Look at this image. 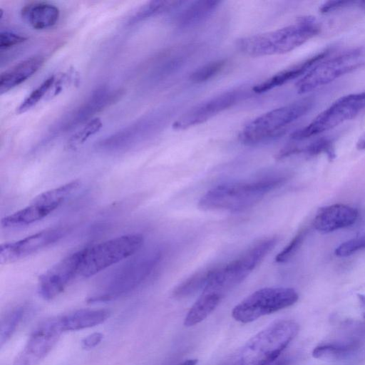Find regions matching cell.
Masks as SVG:
<instances>
[{"label":"cell","mask_w":365,"mask_h":365,"mask_svg":"<svg viewBox=\"0 0 365 365\" xmlns=\"http://www.w3.org/2000/svg\"><path fill=\"white\" fill-rule=\"evenodd\" d=\"M326 58L298 81L296 83L298 93L312 91L360 67L364 63V51L361 48H353Z\"/></svg>","instance_id":"9c48e42d"},{"label":"cell","mask_w":365,"mask_h":365,"mask_svg":"<svg viewBox=\"0 0 365 365\" xmlns=\"http://www.w3.org/2000/svg\"><path fill=\"white\" fill-rule=\"evenodd\" d=\"M359 349V343L330 342L317 346L312 351L315 359L326 361H339L351 356Z\"/></svg>","instance_id":"603a6c76"},{"label":"cell","mask_w":365,"mask_h":365,"mask_svg":"<svg viewBox=\"0 0 365 365\" xmlns=\"http://www.w3.org/2000/svg\"><path fill=\"white\" fill-rule=\"evenodd\" d=\"M103 123L100 118H93L87 122L76 131L68 140V148L74 149L82 145L91 136L95 135L101 128Z\"/></svg>","instance_id":"83f0119b"},{"label":"cell","mask_w":365,"mask_h":365,"mask_svg":"<svg viewBox=\"0 0 365 365\" xmlns=\"http://www.w3.org/2000/svg\"><path fill=\"white\" fill-rule=\"evenodd\" d=\"M364 108L365 92L342 96L307 125L294 132L291 138L295 140H302L317 135L354 118Z\"/></svg>","instance_id":"30bf717a"},{"label":"cell","mask_w":365,"mask_h":365,"mask_svg":"<svg viewBox=\"0 0 365 365\" xmlns=\"http://www.w3.org/2000/svg\"><path fill=\"white\" fill-rule=\"evenodd\" d=\"M298 331L294 321L272 323L247 341L241 353V365H259L277 359Z\"/></svg>","instance_id":"8992f818"},{"label":"cell","mask_w":365,"mask_h":365,"mask_svg":"<svg viewBox=\"0 0 365 365\" xmlns=\"http://www.w3.org/2000/svg\"><path fill=\"white\" fill-rule=\"evenodd\" d=\"M27 37L11 31H1L0 34L1 50L8 49L12 46L24 43Z\"/></svg>","instance_id":"d6a6232c"},{"label":"cell","mask_w":365,"mask_h":365,"mask_svg":"<svg viewBox=\"0 0 365 365\" xmlns=\"http://www.w3.org/2000/svg\"><path fill=\"white\" fill-rule=\"evenodd\" d=\"M25 312L26 307L24 306L18 307L6 314L1 319L0 325L1 346L6 342L15 332L24 318Z\"/></svg>","instance_id":"484cf974"},{"label":"cell","mask_w":365,"mask_h":365,"mask_svg":"<svg viewBox=\"0 0 365 365\" xmlns=\"http://www.w3.org/2000/svg\"><path fill=\"white\" fill-rule=\"evenodd\" d=\"M297 292L289 287H266L247 297L232 312V317L241 323H249L295 304Z\"/></svg>","instance_id":"ba28073f"},{"label":"cell","mask_w":365,"mask_h":365,"mask_svg":"<svg viewBox=\"0 0 365 365\" xmlns=\"http://www.w3.org/2000/svg\"><path fill=\"white\" fill-rule=\"evenodd\" d=\"M197 363V360L195 359H193L186 360L183 363H182L180 365H196Z\"/></svg>","instance_id":"74e56055"},{"label":"cell","mask_w":365,"mask_h":365,"mask_svg":"<svg viewBox=\"0 0 365 365\" xmlns=\"http://www.w3.org/2000/svg\"><path fill=\"white\" fill-rule=\"evenodd\" d=\"M358 4L364 11H365V1H358Z\"/></svg>","instance_id":"f35d334b"},{"label":"cell","mask_w":365,"mask_h":365,"mask_svg":"<svg viewBox=\"0 0 365 365\" xmlns=\"http://www.w3.org/2000/svg\"><path fill=\"white\" fill-rule=\"evenodd\" d=\"M358 4V1H329L322 5L320 11L322 13H329L344 7Z\"/></svg>","instance_id":"836d02e7"},{"label":"cell","mask_w":365,"mask_h":365,"mask_svg":"<svg viewBox=\"0 0 365 365\" xmlns=\"http://www.w3.org/2000/svg\"><path fill=\"white\" fill-rule=\"evenodd\" d=\"M62 333L58 317L43 322L31 333L13 365H37L51 351Z\"/></svg>","instance_id":"7c38bea8"},{"label":"cell","mask_w":365,"mask_h":365,"mask_svg":"<svg viewBox=\"0 0 365 365\" xmlns=\"http://www.w3.org/2000/svg\"><path fill=\"white\" fill-rule=\"evenodd\" d=\"M307 234V230L305 229L299 231L290 242L276 256L275 262L283 263L292 258L302 245Z\"/></svg>","instance_id":"f546056e"},{"label":"cell","mask_w":365,"mask_h":365,"mask_svg":"<svg viewBox=\"0 0 365 365\" xmlns=\"http://www.w3.org/2000/svg\"><path fill=\"white\" fill-rule=\"evenodd\" d=\"M56 76L52 75L44 80L19 105L16 109L19 114L24 113L35 106L45 96H47L55 81Z\"/></svg>","instance_id":"4316f807"},{"label":"cell","mask_w":365,"mask_h":365,"mask_svg":"<svg viewBox=\"0 0 365 365\" xmlns=\"http://www.w3.org/2000/svg\"><path fill=\"white\" fill-rule=\"evenodd\" d=\"M329 52L330 50L326 49L297 64L277 73L253 87V92L256 93H264L282 86L292 80L303 76L317 63L325 58Z\"/></svg>","instance_id":"e0dca14e"},{"label":"cell","mask_w":365,"mask_h":365,"mask_svg":"<svg viewBox=\"0 0 365 365\" xmlns=\"http://www.w3.org/2000/svg\"><path fill=\"white\" fill-rule=\"evenodd\" d=\"M225 64L224 59L209 62L195 70L190 74V80L195 83L205 82L220 73Z\"/></svg>","instance_id":"f1b7e54d"},{"label":"cell","mask_w":365,"mask_h":365,"mask_svg":"<svg viewBox=\"0 0 365 365\" xmlns=\"http://www.w3.org/2000/svg\"><path fill=\"white\" fill-rule=\"evenodd\" d=\"M183 1H150L143 5L128 21V24H135L165 11L176 8Z\"/></svg>","instance_id":"d4e9b609"},{"label":"cell","mask_w":365,"mask_h":365,"mask_svg":"<svg viewBox=\"0 0 365 365\" xmlns=\"http://www.w3.org/2000/svg\"><path fill=\"white\" fill-rule=\"evenodd\" d=\"M286 180L284 175H276L219 185L208 190L200 198L198 205L206 210L242 211L259 202Z\"/></svg>","instance_id":"6da1fadb"},{"label":"cell","mask_w":365,"mask_h":365,"mask_svg":"<svg viewBox=\"0 0 365 365\" xmlns=\"http://www.w3.org/2000/svg\"><path fill=\"white\" fill-rule=\"evenodd\" d=\"M45 58L41 56L29 57L1 73L0 93L3 94L24 83L43 65Z\"/></svg>","instance_id":"ac0fdd59"},{"label":"cell","mask_w":365,"mask_h":365,"mask_svg":"<svg viewBox=\"0 0 365 365\" xmlns=\"http://www.w3.org/2000/svg\"><path fill=\"white\" fill-rule=\"evenodd\" d=\"M215 266L204 268L192 274L179 284L173 290V295L176 298H184L203 291L210 281Z\"/></svg>","instance_id":"cb8c5ba5"},{"label":"cell","mask_w":365,"mask_h":365,"mask_svg":"<svg viewBox=\"0 0 365 365\" xmlns=\"http://www.w3.org/2000/svg\"><path fill=\"white\" fill-rule=\"evenodd\" d=\"M287 359L279 357L274 361H269L267 363H264V364H259V365H287Z\"/></svg>","instance_id":"d590c367"},{"label":"cell","mask_w":365,"mask_h":365,"mask_svg":"<svg viewBox=\"0 0 365 365\" xmlns=\"http://www.w3.org/2000/svg\"><path fill=\"white\" fill-rule=\"evenodd\" d=\"M222 297L217 294L203 291L188 311L184 320L185 327H192L205 319L218 306Z\"/></svg>","instance_id":"7402d4cb"},{"label":"cell","mask_w":365,"mask_h":365,"mask_svg":"<svg viewBox=\"0 0 365 365\" xmlns=\"http://www.w3.org/2000/svg\"><path fill=\"white\" fill-rule=\"evenodd\" d=\"M21 16L32 28L43 30L57 24L60 11L55 5L47 2H33L22 9Z\"/></svg>","instance_id":"d6986e66"},{"label":"cell","mask_w":365,"mask_h":365,"mask_svg":"<svg viewBox=\"0 0 365 365\" xmlns=\"http://www.w3.org/2000/svg\"><path fill=\"white\" fill-rule=\"evenodd\" d=\"M358 211L354 207L334 204L320 207L314 218V228L321 232H331L355 223Z\"/></svg>","instance_id":"2e32d148"},{"label":"cell","mask_w":365,"mask_h":365,"mask_svg":"<svg viewBox=\"0 0 365 365\" xmlns=\"http://www.w3.org/2000/svg\"><path fill=\"white\" fill-rule=\"evenodd\" d=\"M143 243L138 233L116 237L84 248L80 275L88 277L130 257Z\"/></svg>","instance_id":"52a82bcc"},{"label":"cell","mask_w":365,"mask_h":365,"mask_svg":"<svg viewBox=\"0 0 365 365\" xmlns=\"http://www.w3.org/2000/svg\"><path fill=\"white\" fill-rule=\"evenodd\" d=\"M358 299H359V307H360L361 315L364 318H365V294H359Z\"/></svg>","instance_id":"8d00e7d4"},{"label":"cell","mask_w":365,"mask_h":365,"mask_svg":"<svg viewBox=\"0 0 365 365\" xmlns=\"http://www.w3.org/2000/svg\"><path fill=\"white\" fill-rule=\"evenodd\" d=\"M304 152L309 156H315L324 153L330 160L335 158L332 142L327 138H321L313 141L304 149Z\"/></svg>","instance_id":"4dcf8cb0"},{"label":"cell","mask_w":365,"mask_h":365,"mask_svg":"<svg viewBox=\"0 0 365 365\" xmlns=\"http://www.w3.org/2000/svg\"><path fill=\"white\" fill-rule=\"evenodd\" d=\"M217 0H198L190 3L178 16L177 25L181 28L195 26L210 16L220 4Z\"/></svg>","instance_id":"44dd1931"},{"label":"cell","mask_w":365,"mask_h":365,"mask_svg":"<svg viewBox=\"0 0 365 365\" xmlns=\"http://www.w3.org/2000/svg\"><path fill=\"white\" fill-rule=\"evenodd\" d=\"M363 249H365V235L341 243L335 249L334 252L338 257H345Z\"/></svg>","instance_id":"1f68e13d"},{"label":"cell","mask_w":365,"mask_h":365,"mask_svg":"<svg viewBox=\"0 0 365 365\" xmlns=\"http://www.w3.org/2000/svg\"><path fill=\"white\" fill-rule=\"evenodd\" d=\"M277 243L276 237L264 239L230 262L215 266L212 277L203 291L217 294L223 298L260 264Z\"/></svg>","instance_id":"5b68a950"},{"label":"cell","mask_w":365,"mask_h":365,"mask_svg":"<svg viewBox=\"0 0 365 365\" xmlns=\"http://www.w3.org/2000/svg\"><path fill=\"white\" fill-rule=\"evenodd\" d=\"M103 334L99 332L93 333L81 341V346L85 349H91L96 347L102 340Z\"/></svg>","instance_id":"e575fe53"},{"label":"cell","mask_w":365,"mask_h":365,"mask_svg":"<svg viewBox=\"0 0 365 365\" xmlns=\"http://www.w3.org/2000/svg\"><path fill=\"white\" fill-rule=\"evenodd\" d=\"M160 260V252L133 258L107 277L88 301H110L132 292L150 276Z\"/></svg>","instance_id":"3957f363"},{"label":"cell","mask_w":365,"mask_h":365,"mask_svg":"<svg viewBox=\"0 0 365 365\" xmlns=\"http://www.w3.org/2000/svg\"><path fill=\"white\" fill-rule=\"evenodd\" d=\"M320 27L312 16H302L292 25L241 38L237 42L243 53L259 57L289 52L319 34Z\"/></svg>","instance_id":"7a4b0ae2"},{"label":"cell","mask_w":365,"mask_h":365,"mask_svg":"<svg viewBox=\"0 0 365 365\" xmlns=\"http://www.w3.org/2000/svg\"><path fill=\"white\" fill-rule=\"evenodd\" d=\"M313 101L303 99L266 112L249 122L240 131L239 140L254 145L282 135L293 122L305 115Z\"/></svg>","instance_id":"277c9868"},{"label":"cell","mask_w":365,"mask_h":365,"mask_svg":"<svg viewBox=\"0 0 365 365\" xmlns=\"http://www.w3.org/2000/svg\"><path fill=\"white\" fill-rule=\"evenodd\" d=\"M78 186L79 181L73 180L39 194L29 205L3 218L2 226L21 227L44 218L58 208Z\"/></svg>","instance_id":"8fae6325"},{"label":"cell","mask_w":365,"mask_h":365,"mask_svg":"<svg viewBox=\"0 0 365 365\" xmlns=\"http://www.w3.org/2000/svg\"><path fill=\"white\" fill-rule=\"evenodd\" d=\"M83 251L82 249L65 257L40 276L38 291L43 299H53L80 275Z\"/></svg>","instance_id":"4fadbf2b"},{"label":"cell","mask_w":365,"mask_h":365,"mask_svg":"<svg viewBox=\"0 0 365 365\" xmlns=\"http://www.w3.org/2000/svg\"><path fill=\"white\" fill-rule=\"evenodd\" d=\"M245 96V91L233 89L200 103L181 115L173 124L175 130H185L202 123L228 109Z\"/></svg>","instance_id":"9a60e30c"},{"label":"cell","mask_w":365,"mask_h":365,"mask_svg":"<svg viewBox=\"0 0 365 365\" xmlns=\"http://www.w3.org/2000/svg\"><path fill=\"white\" fill-rule=\"evenodd\" d=\"M109 312L105 309H81L58 317L63 332L95 327L106 320Z\"/></svg>","instance_id":"ffe728a7"},{"label":"cell","mask_w":365,"mask_h":365,"mask_svg":"<svg viewBox=\"0 0 365 365\" xmlns=\"http://www.w3.org/2000/svg\"><path fill=\"white\" fill-rule=\"evenodd\" d=\"M66 232L65 227L48 228L19 240L2 244L0 247V263H11L33 255L57 242Z\"/></svg>","instance_id":"5bb4252c"}]
</instances>
